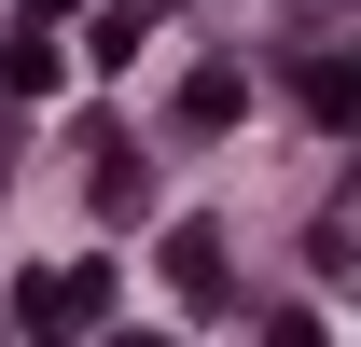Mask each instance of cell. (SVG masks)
I'll use <instances>...</instances> for the list:
<instances>
[{"mask_svg": "<svg viewBox=\"0 0 361 347\" xmlns=\"http://www.w3.org/2000/svg\"><path fill=\"white\" fill-rule=\"evenodd\" d=\"M111 347H167V334H111Z\"/></svg>", "mask_w": 361, "mask_h": 347, "instance_id": "1", "label": "cell"}]
</instances>
